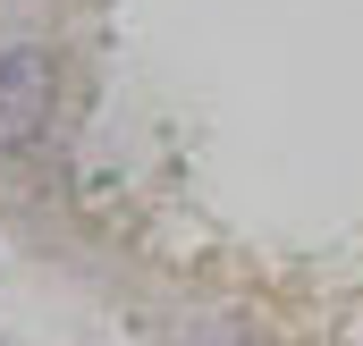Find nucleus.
I'll use <instances>...</instances> for the list:
<instances>
[{"mask_svg": "<svg viewBox=\"0 0 363 346\" xmlns=\"http://www.w3.org/2000/svg\"><path fill=\"white\" fill-rule=\"evenodd\" d=\"M51 85H60L51 51H34V43L0 51V152H17V144L43 135V118H51Z\"/></svg>", "mask_w": 363, "mask_h": 346, "instance_id": "1", "label": "nucleus"}]
</instances>
